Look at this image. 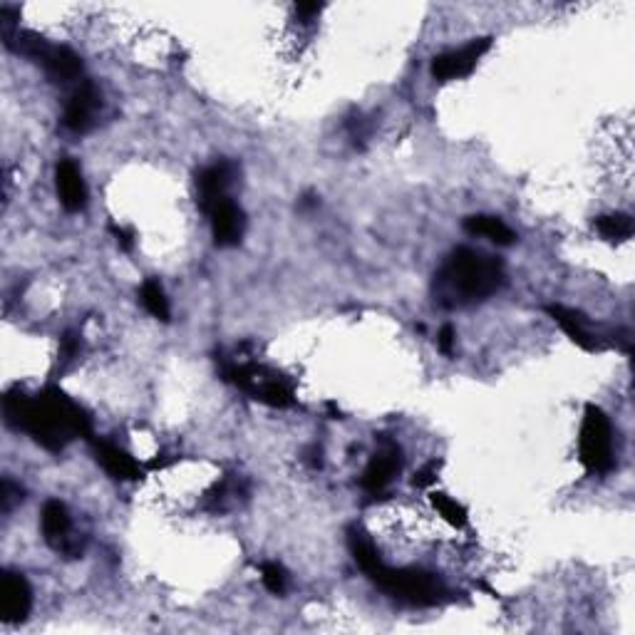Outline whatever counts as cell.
Segmentation results:
<instances>
[{
	"instance_id": "1",
	"label": "cell",
	"mask_w": 635,
	"mask_h": 635,
	"mask_svg": "<svg viewBox=\"0 0 635 635\" xmlns=\"http://www.w3.org/2000/svg\"><path fill=\"white\" fill-rule=\"evenodd\" d=\"M3 415L8 427L28 432L48 452H63L75 437L92 440L90 415L60 387H45L35 397L13 387L3 397Z\"/></svg>"
},
{
	"instance_id": "2",
	"label": "cell",
	"mask_w": 635,
	"mask_h": 635,
	"mask_svg": "<svg viewBox=\"0 0 635 635\" xmlns=\"http://www.w3.org/2000/svg\"><path fill=\"white\" fill-rule=\"evenodd\" d=\"M504 286V266L497 258L474 249H457L440 273L437 293L445 306H467L497 293Z\"/></svg>"
},
{
	"instance_id": "3",
	"label": "cell",
	"mask_w": 635,
	"mask_h": 635,
	"mask_svg": "<svg viewBox=\"0 0 635 635\" xmlns=\"http://www.w3.org/2000/svg\"><path fill=\"white\" fill-rule=\"evenodd\" d=\"M370 581L410 606H437L447 596V588L442 586L440 578L420 569H390L382 564L370 576Z\"/></svg>"
},
{
	"instance_id": "4",
	"label": "cell",
	"mask_w": 635,
	"mask_h": 635,
	"mask_svg": "<svg viewBox=\"0 0 635 635\" xmlns=\"http://www.w3.org/2000/svg\"><path fill=\"white\" fill-rule=\"evenodd\" d=\"M5 45L18 50L25 58H33L35 63L43 65V70L53 77L55 82H70L77 80L82 72L80 55L72 53L65 45H50L35 33H23V30H13L10 35H3Z\"/></svg>"
},
{
	"instance_id": "5",
	"label": "cell",
	"mask_w": 635,
	"mask_h": 635,
	"mask_svg": "<svg viewBox=\"0 0 635 635\" xmlns=\"http://www.w3.org/2000/svg\"><path fill=\"white\" fill-rule=\"evenodd\" d=\"M578 457L588 474H608L616 467L611 420L598 405H586L578 437Z\"/></svg>"
},
{
	"instance_id": "6",
	"label": "cell",
	"mask_w": 635,
	"mask_h": 635,
	"mask_svg": "<svg viewBox=\"0 0 635 635\" xmlns=\"http://www.w3.org/2000/svg\"><path fill=\"white\" fill-rule=\"evenodd\" d=\"M492 50V38H477L472 43H467L459 50H449V53L437 55L432 60V75L435 80H462V77H469L477 67L479 60Z\"/></svg>"
},
{
	"instance_id": "7",
	"label": "cell",
	"mask_w": 635,
	"mask_h": 635,
	"mask_svg": "<svg viewBox=\"0 0 635 635\" xmlns=\"http://www.w3.org/2000/svg\"><path fill=\"white\" fill-rule=\"evenodd\" d=\"M33 608V588L23 573L3 571L0 578V618L5 623H23Z\"/></svg>"
},
{
	"instance_id": "8",
	"label": "cell",
	"mask_w": 635,
	"mask_h": 635,
	"mask_svg": "<svg viewBox=\"0 0 635 635\" xmlns=\"http://www.w3.org/2000/svg\"><path fill=\"white\" fill-rule=\"evenodd\" d=\"M209 221H211V236H214V244L221 246V249H229V246H236L244 236V211L234 204V201L226 196V199L216 201L209 211Z\"/></svg>"
},
{
	"instance_id": "9",
	"label": "cell",
	"mask_w": 635,
	"mask_h": 635,
	"mask_svg": "<svg viewBox=\"0 0 635 635\" xmlns=\"http://www.w3.org/2000/svg\"><path fill=\"white\" fill-rule=\"evenodd\" d=\"M397 472H400V447L390 440H380L378 452L373 454L370 464L365 467L360 484H363L365 492L380 494L395 479Z\"/></svg>"
},
{
	"instance_id": "10",
	"label": "cell",
	"mask_w": 635,
	"mask_h": 635,
	"mask_svg": "<svg viewBox=\"0 0 635 635\" xmlns=\"http://www.w3.org/2000/svg\"><path fill=\"white\" fill-rule=\"evenodd\" d=\"M40 529H43L45 541H48L53 549L65 551V554L77 556V544L70 539V511L63 502L58 499H50L43 507V514H40Z\"/></svg>"
},
{
	"instance_id": "11",
	"label": "cell",
	"mask_w": 635,
	"mask_h": 635,
	"mask_svg": "<svg viewBox=\"0 0 635 635\" xmlns=\"http://www.w3.org/2000/svg\"><path fill=\"white\" fill-rule=\"evenodd\" d=\"M544 311L554 318V323L559 325V328L564 330V333L569 335V338L581 350H586V353H598V350L603 348L598 335H593L591 328H588V320L583 313L573 311V308L559 306V303H551V306H546Z\"/></svg>"
},
{
	"instance_id": "12",
	"label": "cell",
	"mask_w": 635,
	"mask_h": 635,
	"mask_svg": "<svg viewBox=\"0 0 635 635\" xmlns=\"http://www.w3.org/2000/svg\"><path fill=\"white\" fill-rule=\"evenodd\" d=\"M97 107H100V92L95 90L92 82H85V85H80L72 92L70 102H67L63 117L65 127L75 134H85L95 122L92 117H95Z\"/></svg>"
},
{
	"instance_id": "13",
	"label": "cell",
	"mask_w": 635,
	"mask_h": 635,
	"mask_svg": "<svg viewBox=\"0 0 635 635\" xmlns=\"http://www.w3.org/2000/svg\"><path fill=\"white\" fill-rule=\"evenodd\" d=\"M231 182H234V167L229 162H216L211 167L201 169L196 177V191H199V206L201 211H209L216 201L226 199Z\"/></svg>"
},
{
	"instance_id": "14",
	"label": "cell",
	"mask_w": 635,
	"mask_h": 635,
	"mask_svg": "<svg viewBox=\"0 0 635 635\" xmlns=\"http://www.w3.org/2000/svg\"><path fill=\"white\" fill-rule=\"evenodd\" d=\"M55 187H58L60 204L67 211H82L87 204V187L85 179H82L80 169L72 159H60V164L55 167Z\"/></svg>"
},
{
	"instance_id": "15",
	"label": "cell",
	"mask_w": 635,
	"mask_h": 635,
	"mask_svg": "<svg viewBox=\"0 0 635 635\" xmlns=\"http://www.w3.org/2000/svg\"><path fill=\"white\" fill-rule=\"evenodd\" d=\"M92 447H95L97 462L102 464V469H105V472L110 474L112 479L134 482V479L142 477V469H139V464L134 462V459L129 457V454L122 447L112 445V442H107V440H95L92 442Z\"/></svg>"
},
{
	"instance_id": "16",
	"label": "cell",
	"mask_w": 635,
	"mask_h": 635,
	"mask_svg": "<svg viewBox=\"0 0 635 635\" xmlns=\"http://www.w3.org/2000/svg\"><path fill=\"white\" fill-rule=\"evenodd\" d=\"M464 229L472 236H484V239L494 241L497 246H511L516 241V234L504 224L499 216H487V214H477L464 219Z\"/></svg>"
},
{
	"instance_id": "17",
	"label": "cell",
	"mask_w": 635,
	"mask_h": 635,
	"mask_svg": "<svg viewBox=\"0 0 635 635\" xmlns=\"http://www.w3.org/2000/svg\"><path fill=\"white\" fill-rule=\"evenodd\" d=\"M348 549H350V554H353L355 564H358L360 569L365 571V576L368 578L373 576V573L382 566L380 551L375 549V544L370 541V536L365 534V531H360V529L348 531Z\"/></svg>"
},
{
	"instance_id": "18",
	"label": "cell",
	"mask_w": 635,
	"mask_h": 635,
	"mask_svg": "<svg viewBox=\"0 0 635 635\" xmlns=\"http://www.w3.org/2000/svg\"><path fill=\"white\" fill-rule=\"evenodd\" d=\"M139 296H142V306L147 308V311L152 313L154 318L162 320V323H169V316H172V311H169L167 293H164L162 283H159L157 278H147Z\"/></svg>"
},
{
	"instance_id": "19",
	"label": "cell",
	"mask_w": 635,
	"mask_h": 635,
	"mask_svg": "<svg viewBox=\"0 0 635 635\" xmlns=\"http://www.w3.org/2000/svg\"><path fill=\"white\" fill-rule=\"evenodd\" d=\"M598 234L608 241H626L633 236V219L628 214H606L593 221Z\"/></svg>"
},
{
	"instance_id": "20",
	"label": "cell",
	"mask_w": 635,
	"mask_h": 635,
	"mask_svg": "<svg viewBox=\"0 0 635 635\" xmlns=\"http://www.w3.org/2000/svg\"><path fill=\"white\" fill-rule=\"evenodd\" d=\"M432 507L440 511V516L447 524L457 526V529H462V526L467 524V509L459 502H454V499H449L447 494H432Z\"/></svg>"
},
{
	"instance_id": "21",
	"label": "cell",
	"mask_w": 635,
	"mask_h": 635,
	"mask_svg": "<svg viewBox=\"0 0 635 635\" xmlns=\"http://www.w3.org/2000/svg\"><path fill=\"white\" fill-rule=\"evenodd\" d=\"M261 581L263 586L268 588L271 593H276V596H281L283 591H286V583H288V576H286V569L278 564H261Z\"/></svg>"
},
{
	"instance_id": "22",
	"label": "cell",
	"mask_w": 635,
	"mask_h": 635,
	"mask_svg": "<svg viewBox=\"0 0 635 635\" xmlns=\"http://www.w3.org/2000/svg\"><path fill=\"white\" fill-rule=\"evenodd\" d=\"M77 355H80V335L75 330H67L63 340H60V360L63 363H72Z\"/></svg>"
},
{
	"instance_id": "23",
	"label": "cell",
	"mask_w": 635,
	"mask_h": 635,
	"mask_svg": "<svg viewBox=\"0 0 635 635\" xmlns=\"http://www.w3.org/2000/svg\"><path fill=\"white\" fill-rule=\"evenodd\" d=\"M437 472H440V462H427L425 467L417 469L415 477H412V487L427 489L437 482Z\"/></svg>"
},
{
	"instance_id": "24",
	"label": "cell",
	"mask_w": 635,
	"mask_h": 635,
	"mask_svg": "<svg viewBox=\"0 0 635 635\" xmlns=\"http://www.w3.org/2000/svg\"><path fill=\"white\" fill-rule=\"evenodd\" d=\"M20 499H23L20 487H15L10 479H3V487H0V509H3V514H8L13 509V504L20 502Z\"/></svg>"
},
{
	"instance_id": "25",
	"label": "cell",
	"mask_w": 635,
	"mask_h": 635,
	"mask_svg": "<svg viewBox=\"0 0 635 635\" xmlns=\"http://www.w3.org/2000/svg\"><path fill=\"white\" fill-rule=\"evenodd\" d=\"M454 343H457V333H454L452 325H445L440 330V335H437V345H440V350L445 355H454Z\"/></svg>"
},
{
	"instance_id": "26",
	"label": "cell",
	"mask_w": 635,
	"mask_h": 635,
	"mask_svg": "<svg viewBox=\"0 0 635 635\" xmlns=\"http://www.w3.org/2000/svg\"><path fill=\"white\" fill-rule=\"evenodd\" d=\"M112 236L117 239V246H120L122 251H132L134 246V234L129 229H122V226H112Z\"/></svg>"
},
{
	"instance_id": "27",
	"label": "cell",
	"mask_w": 635,
	"mask_h": 635,
	"mask_svg": "<svg viewBox=\"0 0 635 635\" xmlns=\"http://www.w3.org/2000/svg\"><path fill=\"white\" fill-rule=\"evenodd\" d=\"M320 8H323V5H318V3H298L296 13L301 15L303 23H311V20L320 13Z\"/></svg>"
},
{
	"instance_id": "28",
	"label": "cell",
	"mask_w": 635,
	"mask_h": 635,
	"mask_svg": "<svg viewBox=\"0 0 635 635\" xmlns=\"http://www.w3.org/2000/svg\"><path fill=\"white\" fill-rule=\"evenodd\" d=\"M306 464L311 469H320L323 467V449H320L318 445H313V447H308L306 449Z\"/></svg>"
},
{
	"instance_id": "29",
	"label": "cell",
	"mask_w": 635,
	"mask_h": 635,
	"mask_svg": "<svg viewBox=\"0 0 635 635\" xmlns=\"http://www.w3.org/2000/svg\"><path fill=\"white\" fill-rule=\"evenodd\" d=\"M328 412H330V417H333V420H343V412H340V407L335 405V402H328Z\"/></svg>"
}]
</instances>
